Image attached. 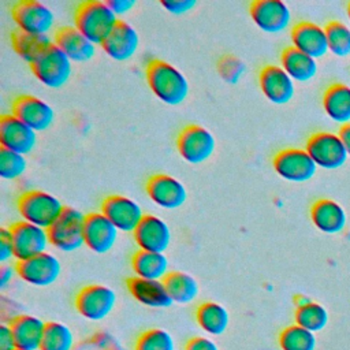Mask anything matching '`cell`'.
<instances>
[{"label": "cell", "mask_w": 350, "mask_h": 350, "mask_svg": "<svg viewBox=\"0 0 350 350\" xmlns=\"http://www.w3.org/2000/svg\"><path fill=\"white\" fill-rule=\"evenodd\" d=\"M145 77L150 92L167 105H179L189 96V81L185 74L168 62L154 59L146 64Z\"/></svg>", "instance_id": "1"}, {"label": "cell", "mask_w": 350, "mask_h": 350, "mask_svg": "<svg viewBox=\"0 0 350 350\" xmlns=\"http://www.w3.org/2000/svg\"><path fill=\"white\" fill-rule=\"evenodd\" d=\"M119 23V18L107 1L88 0L77 5L74 26L94 45H100Z\"/></svg>", "instance_id": "2"}, {"label": "cell", "mask_w": 350, "mask_h": 350, "mask_svg": "<svg viewBox=\"0 0 350 350\" xmlns=\"http://www.w3.org/2000/svg\"><path fill=\"white\" fill-rule=\"evenodd\" d=\"M22 220L48 230L63 213L64 205L53 194L44 190H27L16 201Z\"/></svg>", "instance_id": "3"}, {"label": "cell", "mask_w": 350, "mask_h": 350, "mask_svg": "<svg viewBox=\"0 0 350 350\" xmlns=\"http://www.w3.org/2000/svg\"><path fill=\"white\" fill-rule=\"evenodd\" d=\"M30 70L44 86L60 89L71 78L72 62L53 42L30 64Z\"/></svg>", "instance_id": "4"}, {"label": "cell", "mask_w": 350, "mask_h": 350, "mask_svg": "<svg viewBox=\"0 0 350 350\" xmlns=\"http://www.w3.org/2000/svg\"><path fill=\"white\" fill-rule=\"evenodd\" d=\"M85 216L75 208L66 206L60 217L48 228L51 245L66 253L75 252L85 245Z\"/></svg>", "instance_id": "5"}, {"label": "cell", "mask_w": 350, "mask_h": 350, "mask_svg": "<svg viewBox=\"0 0 350 350\" xmlns=\"http://www.w3.org/2000/svg\"><path fill=\"white\" fill-rule=\"evenodd\" d=\"M16 29L34 36H48L55 26V14L44 3L36 0L16 1L11 8Z\"/></svg>", "instance_id": "6"}, {"label": "cell", "mask_w": 350, "mask_h": 350, "mask_svg": "<svg viewBox=\"0 0 350 350\" xmlns=\"http://www.w3.org/2000/svg\"><path fill=\"white\" fill-rule=\"evenodd\" d=\"M176 149L186 163L201 164L212 157L216 149V139L208 129L200 124H189L179 131Z\"/></svg>", "instance_id": "7"}, {"label": "cell", "mask_w": 350, "mask_h": 350, "mask_svg": "<svg viewBox=\"0 0 350 350\" xmlns=\"http://www.w3.org/2000/svg\"><path fill=\"white\" fill-rule=\"evenodd\" d=\"M305 150L314 164L324 170H336L349 157L339 135L331 131H316L310 134L306 139Z\"/></svg>", "instance_id": "8"}, {"label": "cell", "mask_w": 350, "mask_h": 350, "mask_svg": "<svg viewBox=\"0 0 350 350\" xmlns=\"http://www.w3.org/2000/svg\"><path fill=\"white\" fill-rule=\"evenodd\" d=\"M116 305V294L104 284H88L75 295L77 312L90 321H101L108 317Z\"/></svg>", "instance_id": "9"}, {"label": "cell", "mask_w": 350, "mask_h": 350, "mask_svg": "<svg viewBox=\"0 0 350 350\" xmlns=\"http://www.w3.org/2000/svg\"><path fill=\"white\" fill-rule=\"evenodd\" d=\"M272 167L282 179L295 183L312 179L317 170L309 153L301 148H286L276 152Z\"/></svg>", "instance_id": "10"}, {"label": "cell", "mask_w": 350, "mask_h": 350, "mask_svg": "<svg viewBox=\"0 0 350 350\" xmlns=\"http://www.w3.org/2000/svg\"><path fill=\"white\" fill-rule=\"evenodd\" d=\"M100 212L118 228V231L131 234L145 216L137 201L122 194L107 196L100 205Z\"/></svg>", "instance_id": "11"}, {"label": "cell", "mask_w": 350, "mask_h": 350, "mask_svg": "<svg viewBox=\"0 0 350 350\" xmlns=\"http://www.w3.org/2000/svg\"><path fill=\"white\" fill-rule=\"evenodd\" d=\"M15 268L18 276L25 283L36 287H48L53 284L62 273L59 258L48 252L25 261H16Z\"/></svg>", "instance_id": "12"}, {"label": "cell", "mask_w": 350, "mask_h": 350, "mask_svg": "<svg viewBox=\"0 0 350 350\" xmlns=\"http://www.w3.org/2000/svg\"><path fill=\"white\" fill-rule=\"evenodd\" d=\"M8 228L11 231L16 261H25L45 253L48 245H51L48 230L25 220H19Z\"/></svg>", "instance_id": "13"}, {"label": "cell", "mask_w": 350, "mask_h": 350, "mask_svg": "<svg viewBox=\"0 0 350 350\" xmlns=\"http://www.w3.org/2000/svg\"><path fill=\"white\" fill-rule=\"evenodd\" d=\"M145 190L149 200L165 211L180 208L187 200L186 186L168 174H154L146 183Z\"/></svg>", "instance_id": "14"}, {"label": "cell", "mask_w": 350, "mask_h": 350, "mask_svg": "<svg viewBox=\"0 0 350 350\" xmlns=\"http://www.w3.org/2000/svg\"><path fill=\"white\" fill-rule=\"evenodd\" d=\"M253 23L264 33L278 34L291 23V11L282 0H256L249 7Z\"/></svg>", "instance_id": "15"}, {"label": "cell", "mask_w": 350, "mask_h": 350, "mask_svg": "<svg viewBox=\"0 0 350 350\" xmlns=\"http://www.w3.org/2000/svg\"><path fill=\"white\" fill-rule=\"evenodd\" d=\"M11 113L36 133L49 129L55 122L53 108L42 98L33 94L15 97L11 104Z\"/></svg>", "instance_id": "16"}, {"label": "cell", "mask_w": 350, "mask_h": 350, "mask_svg": "<svg viewBox=\"0 0 350 350\" xmlns=\"http://www.w3.org/2000/svg\"><path fill=\"white\" fill-rule=\"evenodd\" d=\"M133 238L139 250L164 253L171 243L172 234L164 219L157 215L148 213L133 232Z\"/></svg>", "instance_id": "17"}, {"label": "cell", "mask_w": 350, "mask_h": 350, "mask_svg": "<svg viewBox=\"0 0 350 350\" xmlns=\"http://www.w3.org/2000/svg\"><path fill=\"white\" fill-rule=\"evenodd\" d=\"M0 144L4 149L26 156L37 145V133L12 113L3 115L0 118Z\"/></svg>", "instance_id": "18"}, {"label": "cell", "mask_w": 350, "mask_h": 350, "mask_svg": "<svg viewBox=\"0 0 350 350\" xmlns=\"http://www.w3.org/2000/svg\"><path fill=\"white\" fill-rule=\"evenodd\" d=\"M258 86L264 97L278 105L291 101L295 93L294 81L280 66L276 64H267L260 70Z\"/></svg>", "instance_id": "19"}, {"label": "cell", "mask_w": 350, "mask_h": 350, "mask_svg": "<svg viewBox=\"0 0 350 350\" xmlns=\"http://www.w3.org/2000/svg\"><path fill=\"white\" fill-rule=\"evenodd\" d=\"M118 234V228L100 211L90 212L85 216L83 238L85 246L89 250L97 254L108 253L115 246Z\"/></svg>", "instance_id": "20"}, {"label": "cell", "mask_w": 350, "mask_h": 350, "mask_svg": "<svg viewBox=\"0 0 350 350\" xmlns=\"http://www.w3.org/2000/svg\"><path fill=\"white\" fill-rule=\"evenodd\" d=\"M290 38L294 48L313 59L323 57L328 52L325 30L317 23L309 21L297 22L291 27Z\"/></svg>", "instance_id": "21"}, {"label": "cell", "mask_w": 350, "mask_h": 350, "mask_svg": "<svg viewBox=\"0 0 350 350\" xmlns=\"http://www.w3.org/2000/svg\"><path fill=\"white\" fill-rule=\"evenodd\" d=\"M139 46L138 31L127 22L119 21L112 33L101 44L103 51L116 62L131 59Z\"/></svg>", "instance_id": "22"}, {"label": "cell", "mask_w": 350, "mask_h": 350, "mask_svg": "<svg viewBox=\"0 0 350 350\" xmlns=\"http://www.w3.org/2000/svg\"><path fill=\"white\" fill-rule=\"evenodd\" d=\"M53 42L68 56L71 62L85 63L96 55V45L75 26L59 27L55 33Z\"/></svg>", "instance_id": "23"}, {"label": "cell", "mask_w": 350, "mask_h": 350, "mask_svg": "<svg viewBox=\"0 0 350 350\" xmlns=\"http://www.w3.org/2000/svg\"><path fill=\"white\" fill-rule=\"evenodd\" d=\"M126 286L131 297L148 308L163 309L171 306L172 304L163 280L131 276L126 280Z\"/></svg>", "instance_id": "24"}, {"label": "cell", "mask_w": 350, "mask_h": 350, "mask_svg": "<svg viewBox=\"0 0 350 350\" xmlns=\"http://www.w3.org/2000/svg\"><path fill=\"white\" fill-rule=\"evenodd\" d=\"M310 220L319 231L324 234H338L346 227L347 216L336 201L319 198L310 206Z\"/></svg>", "instance_id": "25"}, {"label": "cell", "mask_w": 350, "mask_h": 350, "mask_svg": "<svg viewBox=\"0 0 350 350\" xmlns=\"http://www.w3.org/2000/svg\"><path fill=\"white\" fill-rule=\"evenodd\" d=\"M16 349L40 350L46 323L33 314H18L10 323Z\"/></svg>", "instance_id": "26"}, {"label": "cell", "mask_w": 350, "mask_h": 350, "mask_svg": "<svg viewBox=\"0 0 350 350\" xmlns=\"http://www.w3.org/2000/svg\"><path fill=\"white\" fill-rule=\"evenodd\" d=\"M325 115L335 123H350V86L335 82L325 88L321 98Z\"/></svg>", "instance_id": "27"}, {"label": "cell", "mask_w": 350, "mask_h": 350, "mask_svg": "<svg viewBox=\"0 0 350 350\" xmlns=\"http://www.w3.org/2000/svg\"><path fill=\"white\" fill-rule=\"evenodd\" d=\"M280 67L288 74L293 81L308 82L317 72L316 59L298 51L293 45L284 48L280 53Z\"/></svg>", "instance_id": "28"}, {"label": "cell", "mask_w": 350, "mask_h": 350, "mask_svg": "<svg viewBox=\"0 0 350 350\" xmlns=\"http://www.w3.org/2000/svg\"><path fill=\"white\" fill-rule=\"evenodd\" d=\"M135 276L150 280H163L170 273V262L164 253L137 250L131 257Z\"/></svg>", "instance_id": "29"}, {"label": "cell", "mask_w": 350, "mask_h": 350, "mask_svg": "<svg viewBox=\"0 0 350 350\" xmlns=\"http://www.w3.org/2000/svg\"><path fill=\"white\" fill-rule=\"evenodd\" d=\"M196 321L205 334L219 336L228 328L230 313L221 304L205 301L197 306Z\"/></svg>", "instance_id": "30"}, {"label": "cell", "mask_w": 350, "mask_h": 350, "mask_svg": "<svg viewBox=\"0 0 350 350\" xmlns=\"http://www.w3.org/2000/svg\"><path fill=\"white\" fill-rule=\"evenodd\" d=\"M163 283L172 304H190L200 293L198 282L191 275L182 271H171L163 279Z\"/></svg>", "instance_id": "31"}, {"label": "cell", "mask_w": 350, "mask_h": 350, "mask_svg": "<svg viewBox=\"0 0 350 350\" xmlns=\"http://www.w3.org/2000/svg\"><path fill=\"white\" fill-rule=\"evenodd\" d=\"M11 44L19 57L31 64L49 45L53 44V41L49 36L27 34L16 29L11 33Z\"/></svg>", "instance_id": "32"}, {"label": "cell", "mask_w": 350, "mask_h": 350, "mask_svg": "<svg viewBox=\"0 0 350 350\" xmlns=\"http://www.w3.org/2000/svg\"><path fill=\"white\" fill-rule=\"evenodd\" d=\"M294 319L297 325L316 334L327 325L328 312L323 305L310 301L309 304L295 309Z\"/></svg>", "instance_id": "33"}, {"label": "cell", "mask_w": 350, "mask_h": 350, "mask_svg": "<svg viewBox=\"0 0 350 350\" xmlns=\"http://www.w3.org/2000/svg\"><path fill=\"white\" fill-rule=\"evenodd\" d=\"M74 334L68 325L59 321L46 323L40 350H72Z\"/></svg>", "instance_id": "34"}, {"label": "cell", "mask_w": 350, "mask_h": 350, "mask_svg": "<svg viewBox=\"0 0 350 350\" xmlns=\"http://www.w3.org/2000/svg\"><path fill=\"white\" fill-rule=\"evenodd\" d=\"M328 51L338 57L350 55V29L340 21H328L324 26Z\"/></svg>", "instance_id": "35"}, {"label": "cell", "mask_w": 350, "mask_h": 350, "mask_svg": "<svg viewBox=\"0 0 350 350\" xmlns=\"http://www.w3.org/2000/svg\"><path fill=\"white\" fill-rule=\"evenodd\" d=\"M279 346L282 350H314L316 336L313 332L293 324L280 332Z\"/></svg>", "instance_id": "36"}, {"label": "cell", "mask_w": 350, "mask_h": 350, "mask_svg": "<svg viewBox=\"0 0 350 350\" xmlns=\"http://www.w3.org/2000/svg\"><path fill=\"white\" fill-rule=\"evenodd\" d=\"M134 350H175V342L163 328H149L135 340Z\"/></svg>", "instance_id": "37"}, {"label": "cell", "mask_w": 350, "mask_h": 350, "mask_svg": "<svg viewBox=\"0 0 350 350\" xmlns=\"http://www.w3.org/2000/svg\"><path fill=\"white\" fill-rule=\"evenodd\" d=\"M27 168V160L23 154L0 148V176L5 180L21 178Z\"/></svg>", "instance_id": "38"}, {"label": "cell", "mask_w": 350, "mask_h": 350, "mask_svg": "<svg viewBox=\"0 0 350 350\" xmlns=\"http://www.w3.org/2000/svg\"><path fill=\"white\" fill-rule=\"evenodd\" d=\"M246 71L245 63L234 55H223L217 62V72L227 83H238Z\"/></svg>", "instance_id": "39"}, {"label": "cell", "mask_w": 350, "mask_h": 350, "mask_svg": "<svg viewBox=\"0 0 350 350\" xmlns=\"http://www.w3.org/2000/svg\"><path fill=\"white\" fill-rule=\"evenodd\" d=\"M12 258H15V252L11 231L10 228L3 227L0 230V262L8 264V261Z\"/></svg>", "instance_id": "40"}, {"label": "cell", "mask_w": 350, "mask_h": 350, "mask_svg": "<svg viewBox=\"0 0 350 350\" xmlns=\"http://www.w3.org/2000/svg\"><path fill=\"white\" fill-rule=\"evenodd\" d=\"M160 5L172 15H183L190 12L196 5V0H161Z\"/></svg>", "instance_id": "41"}, {"label": "cell", "mask_w": 350, "mask_h": 350, "mask_svg": "<svg viewBox=\"0 0 350 350\" xmlns=\"http://www.w3.org/2000/svg\"><path fill=\"white\" fill-rule=\"evenodd\" d=\"M185 350H219V346L208 336H194L187 340Z\"/></svg>", "instance_id": "42"}, {"label": "cell", "mask_w": 350, "mask_h": 350, "mask_svg": "<svg viewBox=\"0 0 350 350\" xmlns=\"http://www.w3.org/2000/svg\"><path fill=\"white\" fill-rule=\"evenodd\" d=\"M16 343L10 324L0 325V350H15Z\"/></svg>", "instance_id": "43"}, {"label": "cell", "mask_w": 350, "mask_h": 350, "mask_svg": "<svg viewBox=\"0 0 350 350\" xmlns=\"http://www.w3.org/2000/svg\"><path fill=\"white\" fill-rule=\"evenodd\" d=\"M107 3L118 18L129 14L135 5V0H108Z\"/></svg>", "instance_id": "44"}, {"label": "cell", "mask_w": 350, "mask_h": 350, "mask_svg": "<svg viewBox=\"0 0 350 350\" xmlns=\"http://www.w3.org/2000/svg\"><path fill=\"white\" fill-rule=\"evenodd\" d=\"M15 275H18L15 265L12 267L10 264H3L0 268V288H5Z\"/></svg>", "instance_id": "45"}, {"label": "cell", "mask_w": 350, "mask_h": 350, "mask_svg": "<svg viewBox=\"0 0 350 350\" xmlns=\"http://www.w3.org/2000/svg\"><path fill=\"white\" fill-rule=\"evenodd\" d=\"M338 135L347 152V154L350 156V123H346V124H342L339 127V131H338Z\"/></svg>", "instance_id": "46"}, {"label": "cell", "mask_w": 350, "mask_h": 350, "mask_svg": "<svg viewBox=\"0 0 350 350\" xmlns=\"http://www.w3.org/2000/svg\"><path fill=\"white\" fill-rule=\"evenodd\" d=\"M310 301H312V299H309L306 295H302V294H299V295H297V297L294 298V302H295L297 308H299V306H304V305L309 304Z\"/></svg>", "instance_id": "47"}, {"label": "cell", "mask_w": 350, "mask_h": 350, "mask_svg": "<svg viewBox=\"0 0 350 350\" xmlns=\"http://www.w3.org/2000/svg\"><path fill=\"white\" fill-rule=\"evenodd\" d=\"M346 12H347V18H349V21H350V1H349L347 5H346Z\"/></svg>", "instance_id": "48"}, {"label": "cell", "mask_w": 350, "mask_h": 350, "mask_svg": "<svg viewBox=\"0 0 350 350\" xmlns=\"http://www.w3.org/2000/svg\"><path fill=\"white\" fill-rule=\"evenodd\" d=\"M15 350H22V349H15Z\"/></svg>", "instance_id": "49"}]
</instances>
